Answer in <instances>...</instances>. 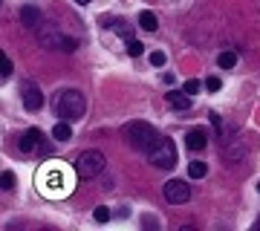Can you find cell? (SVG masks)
Listing matches in <instances>:
<instances>
[{
  "instance_id": "19",
  "label": "cell",
  "mask_w": 260,
  "mask_h": 231,
  "mask_svg": "<svg viewBox=\"0 0 260 231\" xmlns=\"http://www.w3.org/2000/svg\"><path fill=\"white\" fill-rule=\"evenodd\" d=\"M127 55H133V58H139L142 52H145V44H142V41H136V38H127Z\"/></svg>"
},
{
  "instance_id": "15",
  "label": "cell",
  "mask_w": 260,
  "mask_h": 231,
  "mask_svg": "<svg viewBox=\"0 0 260 231\" xmlns=\"http://www.w3.org/2000/svg\"><path fill=\"white\" fill-rule=\"evenodd\" d=\"M139 26L145 29V32H156V26H159L156 15H153V12H142L139 15Z\"/></svg>"
},
{
  "instance_id": "9",
  "label": "cell",
  "mask_w": 260,
  "mask_h": 231,
  "mask_svg": "<svg viewBox=\"0 0 260 231\" xmlns=\"http://www.w3.org/2000/svg\"><path fill=\"white\" fill-rule=\"evenodd\" d=\"M20 102H23V107L29 113H38L44 107V92H41V87L35 81H20Z\"/></svg>"
},
{
  "instance_id": "22",
  "label": "cell",
  "mask_w": 260,
  "mask_h": 231,
  "mask_svg": "<svg viewBox=\"0 0 260 231\" xmlns=\"http://www.w3.org/2000/svg\"><path fill=\"white\" fill-rule=\"evenodd\" d=\"M220 87H223V81H220L217 75H211V78H205V90H208V92H217Z\"/></svg>"
},
{
  "instance_id": "24",
  "label": "cell",
  "mask_w": 260,
  "mask_h": 231,
  "mask_svg": "<svg viewBox=\"0 0 260 231\" xmlns=\"http://www.w3.org/2000/svg\"><path fill=\"white\" fill-rule=\"evenodd\" d=\"M150 67H165V52H150Z\"/></svg>"
},
{
  "instance_id": "10",
  "label": "cell",
  "mask_w": 260,
  "mask_h": 231,
  "mask_svg": "<svg viewBox=\"0 0 260 231\" xmlns=\"http://www.w3.org/2000/svg\"><path fill=\"white\" fill-rule=\"evenodd\" d=\"M223 153L232 162H237V159L246 156V139L243 136H232V139H223Z\"/></svg>"
},
{
  "instance_id": "6",
  "label": "cell",
  "mask_w": 260,
  "mask_h": 231,
  "mask_svg": "<svg viewBox=\"0 0 260 231\" xmlns=\"http://www.w3.org/2000/svg\"><path fill=\"white\" fill-rule=\"evenodd\" d=\"M38 38H41V44L47 46V49H64V52H73L75 46H78V41H75V38H67L55 23H41Z\"/></svg>"
},
{
  "instance_id": "2",
  "label": "cell",
  "mask_w": 260,
  "mask_h": 231,
  "mask_svg": "<svg viewBox=\"0 0 260 231\" xmlns=\"http://www.w3.org/2000/svg\"><path fill=\"white\" fill-rule=\"evenodd\" d=\"M52 107L64 121H78L87 113V102L78 90H58L55 98H52Z\"/></svg>"
},
{
  "instance_id": "1",
  "label": "cell",
  "mask_w": 260,
  "mask_h": 231,
  "mask_svg": "<svg viewBox=\"0 0 260 231\" xmlns=\"http://www.w3.org/2000/svg\"><path fill=\"white\" fill-rule=\"evenodd\" d=\"M38 188L44 191L47 196H67L70 194V174H67L64 165H47L44 171H41V176H38Z\"/></svg>"
},
{
  "instance_id": "12",
  "label": "cell",
  "mask_w": 260,
  "mask_h": 231,
  "mask_svg": "<svg viewBox=\"0 0 260 231\" xmlns=\"http://www.w3.org/2000/svg\"><path fill=\"white\" fill-rule=\"evenodd\" d=\"M165 102L174 107V110H188L191 107V95H188L185 90H171L165 92Z\"/></svg>"
},
{
  "instance_id": "3",
  "label": "cell",
  "mask_w": 260,
  "mask_h": 231,
  "mask_svg": "<svg viewBox=\"0 0 260 231\" xmlns=\"http://www.w3.org/2000/svg\"><path fill=\"white\" fill-rule=\"evenodd\" d=\"M121 136H124V142H127L133 150H142V153H148V150L156 145L159 133L150 127L148 121H127V124L121 127Z\"/></svg>"
},
{
  "instance_id": "4",
  "label": "cell",
  "mask_w": 260,
  "mask_h": 231,
  "mask_svg": "<svg viewBox=\"0 0 260 231\" xmlns=\"http://www.w3.org/2000/svg\"><path fill=\"white\" fill-rule=\"evenodd\" d=\"M148 156H150V162H153V168H159V171H171V168L179 162L177 159V145H174L171 139H165V136L156 139V145L148 150Z\"/></svg>"
},
{
  "instance_id": "17",
  "label": "cell",
  "mask_w": 260,
  "mask_h": 231,
  "mask_svg": "<svg viewBox=\"0 0 260 231\" xmlns=\"http://www.w3.org/2000/svg\"><path fill=\"white\" fill-rule=\"evenodd\" d=\"M205 174H208L205 162H191V165H188V176H191V179H203Z\"/></svg>"
},
{
  "instance_id": "14",
  "label": "cell",
  "mask_w": 260,
  "mask_h": 231,
  "mask_svg": "<svg viewBox=\"0 0 260 231\" xmlns=\"http://www.w3.org/2000/svg\"><path fill=\"white\" fill-rule=\"evenodd\" d=\"M20 20H23L26 26H38V20H41V12H38L35 6H23V9H20Z\"/></svg>"
},
{
  "instance_id": "25",
  "label": "cell",
  "mask_w": 260,
  "mask_h": 231,
  "mask_svg": "<svg viewBox=\"0 0 260 231\" xmlns=\"http://www.w3.org/2000/svg\"><path fill=\"white\" fill-rule=\"evenodd\" d=\"M3 188H6V191L15 188V174H12V171H3Z\"/></svg>"
},
{
  "instance_id": "16",
  "label": "cell",
  "mask_w": 260,
  "mask_h": 231,
  "mask_svg": "<svg viewBox=\"0 0 260 231\" xmlns=\"http://www.w3.org/2000/svg\"><path fill=\"white\" fill-rule=\"evenodd\" d=\"M217 64H220V70H234L237 67V52H220Z\"/></svg>"
},
{
  "instance_id": "5",
  "label": "cell",
  "mask_w": 260,
  "mask_h": 231,
  "mask_svg": "<svg viewBox=\"0 0 260 231\" xmlns=\"http://www.w3.org/2000/svg\"><path fill=\"white\" fill-rule=\"evenodd\" d=\"M73 165H75V174L81 176V179H93V176H99L104 171L107 159H104L102 150H84V153L75 156Z\"/></svg>"
},
{
  "instance_id": "27",
  "label": "cell",
  "mask_w": 260,
  "mask_h": 231,
  "mask_svg": "<svg viewBox=\"0 0 260 231\" xmlns=\"http://www.w3.org/2000/svg\"><path fill=\"white\" fill-rule=\"evenodd\" d=\"M254 228H260V220H257V222H254Z\"/></svg>"
},
{
  "instance_id": "20",
  "label": "cell",
  "mask_w": 260,
  "mask_h": 231,
  "mask_svg": "<svg viewBox=\"0 0 260 231\" xmlns=\"http://www.w3.org/2000/svg\"><path fill=\"white\" fill-rule=\"evenodd\" d=\"M110 217H113V214H110V208H104V205H99V208L93 211V220H95V222H107Z\"/></svg>"
},
{
  "instance_id": "7",
  "label": "cell",
  "mask_w": 260,
  "mask_h": 231,
  "mask_svg": "<svg viewBox=\"0 0 260 231\" xmlns=\"http://www.w3.org/2000/svg\"><path fill=\"white\" fill-rule=\"evenodd\" d=\"M18 148H20V153H41V156H49V145H47V139H44V133L38 127H29L26 133L18 139Z\"/></svg>"
},
{
  "instance_id": "21",
  "label": "cell",
  "mask_w": 260,
  "mask_h": 231,
  "mask_svg": "<svg viewBox=\"0 0 260 231\" xmlns=\"http://www.w3.org/2000/svg\"><path fill=\"white\" fill-rule=\"evenodd\" d=\"M182 90H185L188 95H197V92H200V81H197V78H188V81L182 84Z\"/></svg>"
},
{
  "instance_id": "28",
  "label": "cell",
  "mask_w": 260,
  "mask_h": 231,
  "mask_svg": "<svg viewBox=\"0 0 260 231\" xmlns=\"http://www.w3.org/2000/svg\"><path fill=\"white\" fill-rule=\"evenodd\" d=\"M257 191H260V185H257Z\"/></svg>"
},
{
  "instance_id": "8",
  "label": "cell",
  "mask_w": 260,
  "mask_h": 231,
  "mask_svg": "<svg viewBox=\"0 0 260 231\" xmlns=\"http://www.w3.org/2000/svg\"><path fill=\"white\" fill-rule=\"evenodd\" d=\"M162 194H165V200L171 205H182L191 200V188H188L185 179H168L165 185H162Z\"/></svg>"
},
{
  "instance_id": "26",
  "label": "cell",
  "mask_w": 260,
  "mask_h": 231,
  "mask_svg": "<svg viewBox=\"0 0 260 231\" xmlns=\"http://www.w3.org/2000/svg\"><path fill=\"white\" fill-rule=\"evenodd\" d=\"M75 3H78V6H87V3H93V0H75Z\"/></svg>"
},
{
  "instance_id": "11",
  "label": "cell",
  "mask_w": 260,
  "mask_h": 231,
  "mask_svg": "<svg viewBox=\"0 0 260 231\" xmlns=\"http://www.w3.org/2000/svg\"><path fill=\"white\" fill-rule=\"evenodd\" d=\"M205 145H208V130L205 127H194V130H188V136H185V148L188 150H203Z\"/></svg>"
},
{
  "instance_id": "18",
  "label": "cell",
  "mask_w": 260,
  "mask_h": 231,
  "mask_svg": "<svg viewBox=\"0 0 260 231\" xmlns=\"http://www.w3.org/2000/svg\"><path fill=\"white\" fill-rule=\"evenodd\" d=\"M208 119H211L214 130H217V136H220V142L225 139V124H223V116L220 113H208Z\"/></svg>"
},
{
  "instance_id": "23",
  "label": "cell",
  "mask_w": 260,
  "mask_h": 231,
  "mask_svg": "<svg viewBox=\"0 0 260 231\" xmlns=\"http://www.w3.org/2000/svg\"><path fill=\"white\" fill-rule=\"evenodd\" d=\"M0 64H3V73H0V75H3V81H6V78L12 75V61L3 55V52H0Z\"/></svg>"
},
{
  "instance_id": "13",
  "label": "cell",
  "mask_w": 260,
  "mask_h": 231,
  "mask_svg": "<svg viewBox=\"0 0 260 231\" xmlns=\"http://www.w3.org/2000/svg\"><path fill=\"white\" fill-rule=\"evenodd\" d=\"M52 139H55V142H70V139H73V127H70V121H58L55 127H52Z\"/></svg>"
}]
</instances>
